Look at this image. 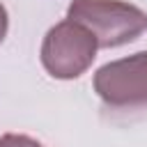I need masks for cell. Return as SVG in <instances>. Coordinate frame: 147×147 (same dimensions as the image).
I'll return each mask as SVG.
<instances>
[{"label": "cell", "instance_id": "1", "mask_svg": "<svg viewBox=\"0 0 147 147\" xmlns=\"http://www.w3.org/2000/svg\"><path fill=\"white\" fill-rule=\"evenodd\" d=\"M67 18L83 25L99 48L131 44L147 30V14L124 0H71Z\"/></svg>", "mask_w": 147, "mask_h": 147}, {"label": "cell", "instance_id": "2", "mask_svg": "<svg viewBox=\"0 0 147 147\" xmlns=\"http://www.w3.org/2000/svg\"><path fill=\"white\" fill-rule=\"evenodd\" d=\"M96 48L94 37L83 25L67 18L46 32L41 44V64L53 78L71 80L92 67Z\"/></svg>", "mask_w": 147, "mask_h": 147}, {"label": "cell", "instance_id": "5", "mask_svg": "<svg viewBox=\"0 0 147 147\" xmlns=\"http://www.w3.org/2000/svg\"><path fill=\"white\" fill-rule=\"evenodd\" d=\"M7 28H9L7 9H5V5L0 2V44H2V41H5V37H7Z\"/></svg>", "mask_w": 147, "mask_h": 147}, {"label": "cell", "instance_id": "4", "mask_svg": "<svg viewBox=\"0 0 147 147\" xmlns=\"http://www.w3.org/2000/svg\"><path fill=\"white\" fill-rule=\"evenodd\" d=\"M0 147H44V145L23 133H5L0 136Z\"/></svg>", "mask_w": 147, "mask_h": 147}, {"label": "cell", "instance_id": "3", "mask_svg": "<svg viewBox=\"0 0 147 147\" xmlns=\"http://www.w3.org/2000/svg\"><path fill=\"white\" fill-rule=\"evenodd\" d=\"M94 92L110 108H147V51L103 64L94 74Z\"/></svg>", "mask_w": 147, "mask_h": 147}]
</instances>
